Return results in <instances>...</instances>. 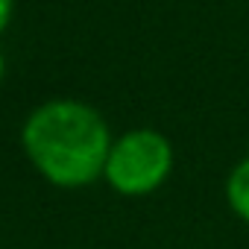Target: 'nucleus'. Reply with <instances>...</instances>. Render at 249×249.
Returning <instances> with one entry per match:
<instances>
[{
    "label": "nucleus",
    "instance_id": "obj_2",
    "mask_svg": "<svg viewBox=\"0 0 249 249\" xmlns=\"http://www.w3.org/2000/svg\"><path fill=\"white\" fill-rule=\"evenodd\" d=\"M173 170V144L159 129L123 132L106 159L103 179L123 196H147L159 191Z\"/></svg>",
    "mask_w": 249,
    "mask_h": 249
},
{
    "label": "nucleus",
    "instance_id": "obj_5",
    "mask_svg": "<svg viewBox=\"0 0 249 249\" xmlns=\"http://www.w3.org/2000/svg\"><path fill=\"white\" fill-rule=\"evenodd\" d=\"M3 71H6V65H3V53H0V79H3Z\"/></svg>",
    "mask_w": 249,
    "mask_h": 249
},
{
    "label": "nucleus",
    "instance_id": "obj_1",
    "mask_svg": "<svg viewBox=\"0 0 249 249\" xmlns=\"http://www.w3.org/2000/svg\"><path fill=\"white\" fill-rule=\"evenodd\" d=\"M21 141L38 173L59 188L97 182L114 144L103 114L79 100H50L38 106L24 123Z\"/></svg>",
    "mask_w": 249,
    "mask_h": 249
},
{
    "label": "nucleus",
    "instance_id": "obj_4",
    "mask_svg": "<svg viewBox=\"0 0 249 249\" xmlns=\"http://www.w3.org/2000/svg\"><path fill=\"white\" fill-rule=\"evenodd\" d=\"M12 12H15V0H0V33L9 27Z\"/></svg>",
    "mask_w": 249,
    "mask_h": 249
},
{
    "label": "nucleus",
    "instance_id": "obj_3",
    "mask_svg": "<svg viewBox=\"0 0 249 249\" xmlns=\"http://www.w3.org/2000/svg\"><path fill=\"white\" fill-rule=\"evenodd\" d=\"M226 205L237 220L249 223V153L226 176Z\"/></svg>",
    "mask_w": 249,
    "mask_h": 249
}]
</instances>
